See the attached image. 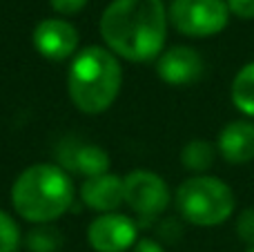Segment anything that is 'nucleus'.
I'll return each mask as SVG.
<instances>
[{
  "label": "nucleus",
  "mask_w": 254,
  "mask_h": 252,
  "mask_svg": "<svg viewBox=\"0 0 254 252\" xmlns=\"http://www.w3.org/2000/svg\"><path fill=\"white\" fill-rule=\"evenodd\" d=\"M101 36L116 58L156 61L167 38V9L163 0H112L101 16Z\"/></svg>",
  "instance_id": "obj_1"
},
{
  "label": "nucleus",
  "mask_w": 254,
  "mask_h": 252,
  "mask_svg": "<svg viewBox=\"0 0 254 252\" xmlns=\"http://www.w3.org/2000/svg\"><path fill=\"white\" fill-rule=\"evenodd\" d=\"M74 203V183L65 168L38 163L18 174L11 186V205L25 221L45 226L61 219Z\"/></svg>",
  "instance_id": "obj_2"
},
{
  "label": "nucleus",
  "mask_w": 254,
  "mask_h": 252,
  "mask_svg": "<svg viewBox=\"0 0 254 252\" xmlns=\"http://www.w3.org/2000/svg\"><path fill=\"white\" fill-rule=\"evenodd\" d=\"M123 85L121 63L107 47H85L71 61L67 74V94L78 112L103 114L119 98Z\"/></svg>",
  "instance_id": "obj_3"
},
{
  "label": "nucleus",
  "mask_w": 254,
  "mask_h": 252,
  "mask_svg": "<svg viewBox=\"0 0 254 252\" xmlns=\"http://www.w3.org/2000/svg\"><path fill=\"white\" fill-rule=\"evenodd\" d=\"M176 208L179 214L192 226L212 228L225 223L234 214L237 199L228 183L216 177L196 174L185 179L176 190Z\"/></svg>",
  "instance_id": "obj_4"
},
{
  "label": "nucleus",
  "mask_w": 254,
  "mask_h": 252,
  "mask_svg": "<svg viewBox=\"0 0 254 252\" xmlns=\"http://www.w3.org/2000/svg\"><path fill=\"white\" fill-rule=\"evenodd\" d=\"M167 20L183 36L210 38L228 27L230 9L225 0H172Z\"/></svg>",
  "instance_id": "obj_5"
},
{
  "label": "nucleus",
  "mask_w": 254,
  "mask_h": 252,
  "mask_svg": "<svg viewBox=\"0 0 254 252\" xmlns=\"http://www.w3.org/2000/svg\"><path fill=\"white\" fill-rule=\"evenodd\" d=\"M123 186L125 203L140 219H154L165 212L170 203V188L156 172L134 170L123 179Z\"/></svg>",
  "instance_id": "obj_6"
},
{
  "label": "nucleus",
  "mask_w": 254,
  "mask_h": 252,
  "mask_svg": "<svg viewBox=\"0 0 254 252\" xmlns=\"http://www.w3.org/2000/svg\"><path fill=\"white\" fill-rule=\"evenodd\" d=\"M87 241L96 252H125L138 241V226L121 212L98 214L87 228Z\"/></svg>",
  "instance_id": "obj_7"
},
{
  "label": "nucleus",
  "mask_w": 254,
  "mask_h": 252,
  "mask_svg": "<svg viewBox=\"0 0 254 252\" xmlns=\"http://www.w3.org/2000/svg\"><path fill=\"white\" fill-rule=\"evenodd\" d=\"M31 43L43 58L61 63L76 56L78 31L71 22L63 20V18H45L36 25L34 34H31Z\"/></svg>",
  "instance_id": "obj_8"
},
{
  "label": "nucleus",
  "mask_w": 254,
  "mask_h": 252,
  "mask_svg": "<svg viewBox=\"0 0 254 252\" xmlns=\"http://www.w3.org/2000/svg\"><path fill=\"white\" fill-rule=\"evenodd\" d=\"M205 63L201 54L192 47L176 45V47L163 49V54L156 58V74L163 83L181 87V85H192L203 76Z\"/></svg>",
  "instance_id": "obj_9"
},
{
  "label": "nucleus",
  "mask_w": 254,
  "mask_h": 252,
  "mask_svg": "<svg viewBox=\"0 0 254 252\" xmlns=\"http://www.w3.org/2000/svg\"><path fill=\"white\" fill-rule=\"evenodd\" d=\"M80 201L94 212H116L125 203V186L119 174H101V177L85 179L80 186Z\"/></svg>",
  "instance_id": "obj_10"
},
{
  "label": "nucleus",
  "mask_w": 254,
  "mask_h": 252,
  "mask_svg": "<svg viewBox=\"0 0 254 252\" xmlns=\"http://www.w3.org/2000/svg\"><path fill=\"white\" fill-rule=\"evenodd\" d=\"M216 150L228 163L243 165L254 159V123L232 121L219 132Z\"/></svg>",
  "instance_id": "obj_11"
},
{
  "label": "nucleus",
  "mask_w": 254,
  "mask_h": 252,
  "mask_svg": "<svg viewBox=\"0 0 254 252\" xmlns=\"http://www.w3.org/2000/svg\"><path fill=\"white\" fill-rule=\"evenodd\" d=\"M63 163L71 168L74 172L83 174V177H101V174L110 172V154L98 145H78L65 154Z\"/></svg>",
  "instance_id": "obj_12"
},
{
  "label": "nucleus",
  "mask_w": 254,
  "mask_h": 252,
  "mask_svg": "<svg viewBox=\"0 0 254 252\" xmlns=\"http://www.w3.org/2000/svg\"><path fill=\"white\" fill-rule=\"evenodd\" d=\"M214 159H216V147L210 141H205V138H192L181 150V163H183V168L196 174L207 172L214 165Z\"/></svg>",
  "instance_id": "obj_13"
},
{
  "label": "nucleus",
  "mask_w": 254,
  "mask_h": 252,
  "mask_svg": "<svg viewBox=\"0 0 254 252\" xmlns=\"http://www.w3.org/2000/svg\"><path fill=\"white\" fill-rule=\"evenodd\" d=\"M232 103L246 116H254V63L239 69L232 80Z\"/></svg>",
  "instance_id": "obj_14"
},
{
  "label": "nucleus",
  "mask_w": 254,
  "mask_h": 252,
  "mask_svg": "<svg viewBox=\"0 0 254 252\" xmlns=\"http://www.w3.org/2000/svg\"><path fill=\"white\" fill-rule=\"evenodd\" d=\"M25 244L29 252H58L63 248V235L52 223H45V226H36L27 235Z\"/></svg>",
  "instance_id": "obj_15"
},
{
  "label": "nucleus",
  "mask_w": 254,
  "mask_h": 252,
  "mask_svg": "<svg viewBox=\"0 0 254 252\" xmlns=\"http://www.w3.org/2000/svg\"><path fill=\"white\" fill-rule=\"evenodd\" d=\"M20 246V228L16 219L0 210V252H18Z\"/></svg>",
  "instance_id": "obj_16"
},
{
  "label": "nucleus",
  "mask_w": 254,
  "mask_h": 252,
  "mask_svg": "<svg viewBox=\"0 0 254 252\" xmlns=\"http://www.w3.org/2000/svg\"><path fill=\"white\" fill-rule=\"evenodd\" d=\"M237 235L241 241H246L248 246H254V208H246L243 212H239L237 217Z\"/></svg>",
  "instance_id": "obj_17"
},
{
  "label": "nucleus",
  "mask_w": 254,
  "mask_h": 252,
  "mask_svg": "<svg viewBox=\"0 0 254 252\" xmlns=\"http://www.w3.org/2000/svg\"><path fill=\"white\" fill-rule=\"evenodd\" d=\"M232 16L241 20H254V0H225Z\"/></svg>",
  "instance_id": "obj_18"
},
{
  "label": "nucleus",
  "mask_w": 254,
  "mask_h": 252,
  "mask_svg": "<svg viewBox=\"0 0 254 252\" xmlns=\"http://www.w3.org/2000/svg\"><path fill=\"white\" fill-rule=\"evenodd\" d=\"M87 2H89V0H49V4H52L54 11H56V13H63V16H71V13H78Z\"/></svg>",
  "instance_id": "obj_19"
},
{
  "label": "nucleus",
  "mask_w": 254,
  "mask_h": 252,
  "mask_svg": "<svg viewBox=\"0 0 254 252\" xmlns=\"http://www.w3.org/2000/svg\"><path fill=\"white\" fill-rule=\"evenodd\" d=\"M134 252H165L163 246L154 239H138L134 246Z\"/></svg>",
  "instance_id": "obj_20"
},
{
  "label": "nucleus",
  "mask_w": 254,
  "mask_h": 252,
  "mask_svg": "<svg viewBox=\"0 0 254 252\" xmlns=\"http://www.w3.org/2000/svg\"><path fill=\"white\" fill-rule=\"evenodd\" d=\"M246 252H254V246H252V248H248V250H246Z\"/></svg>",
  "instance_id": "obj_21"
}]
</instances>
